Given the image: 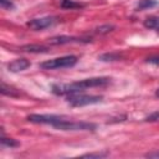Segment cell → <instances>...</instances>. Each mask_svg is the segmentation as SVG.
Listing matches in <instances>:
<instances>
[{"label": "cell", "mask_w": 159, "mask_h": 159, "mask_svg": "<svg viewBox=\"0 0 159 159\" xmlns=\"http://www.w3.org/2000/svg\"><path fill=\"white\" fill-rule=\"evenodd\" d=\"M109 82H111L109 77H91V78H84L77 82H72V83H56L52 86V92L57 96L76 94L86 91L87 88L106 86Z\"/></svg>", "instance_id": "1"}, {"label": "cell", "mask_w": 159, "mask_h": 159, "mask_svg": "<svg viewBox=\"0 0 159 159\" xmlns=\"http://www.w3.org/2000/svg\"><path fill=\"white\" fill-rule=\"evenodd\" d=\"M77 63V57L73 55L56 57L52 60H47L40 63L42 70H58V68H70Z\"/></svg>", "instance_id": "2"}, {"label": "cell", "mask_w": 159, "mask_h": 159, "mask_svg": "<svg viewBox=\"0 0 159 159\" xmlns=\"http://www.w3.org/2000/svg\"><path fill=\"white\" fill-rule=\"evenodd\" d=\"M53 127L60 130H94L97 125L89 122H76L65 118L58 123H56Z\"/></svg>", "instance_id": "3"}, {"label": "cell", "mask_w": 159, "mask_h": 159, "mask_svg": "<svg viewBox=\"0 0 159 159\" xmlns=\"http://www.w3.org/2000/svg\"><path fill=\"white\" fill-rule=\"evenodd\" d=\"M103 99L102 96H89V94H70L67 97V102L73 106V107H83V106H88V104H94L98 103Z\"/></svg>", "instance_id": "4"}, {"label": "cell", "mask_w": 159, "mask_h": 159, "mask_svg": "<svg viewBox=\"0 0 159 159\" xmlns=\"http://www.w3.org/2000/svg\"><path fill=\"white\" fill-rule=\"evenodd\" d=\"M65 118L66 117L63 116H56V114H30L27 116L29 122L37 123V124H50L52 127Z\"/></svg>", "instance_id": "5"}, {"label": "cell", "mask_w": 159, "mask_h": 159, "mask_svg": "<svg viewBox=\"0 0 159 159\" xmlns=\"http://www.w3.org/2000/svg\"><path fill=\"white\" fill-rule=\"evenodd\" d=\"M55 22H56V19H55V17L45 16V17H37V19L30 20V21L27 22V26H29L31 30L39 31V30H43V29H46V27L52 26Z\"/></svg>", "instance_id": "6"}, {"label": "cell", "mask_w": 159, "mask_h": 159, "mask_svg": "<svg viewBox=\"0 0 159 159\" xmlns=\"http://www.w3.org/2000/svg\"><path fill=\"white\" fill-rule=\"evenodd\" d=\"M88 39H82V37H75V36H55L48 39V42L51 45H66V43H86L88 42Z\"/></svg>", "instance_id": "7"}, {"label": "cell", "mask_w": 159, "mask_h": 159, "mask_svg": "<svg viewBox=\"0 0 159 159\" xmlns=\"http://www.w3.org/2000/svg\"><path fill=\"white\" fill-rule=\"evenodd\" d=\"M27 67H30V61L26 58H16L7 65V70L10 72H20L26 70Z\"/></svg>", "instance_id": "8"}, {"label": "cell", "mask_w": 159, "mask_h": 159, "mask_svg": "<svg viewBox=\"0 0 159 159\" xmlns=\"http://www.w3.org/2000/svg\"><path fill=\"white\" fill-rule=\"evenodd\" d=\"M22 51L25 52H31V53H46L48 52V48L42 45H26L21 47Z\"/></svg>", "instance_id": "9"}, {"label": "cell", "mask_w": 159, "mask_h": 159, "mask_svg": "<svg viewBox=\"0 0 159 159\" xmlns=\"http://www.w3.org/2000/svg\"><path fill=\"white\" fill-rule=\"evenodd\" d=\"M159 2L157 0H140L137 5V10H148V9H152V7H155L158 6Z\"/></svg>", "instance_id": "10"}, {"label": "cell", "mask_w": 159, "mask_h": 159, "mask_svg": "<svg viewBox=\"0 0 159 159\" xmlns=\"http://www.w3.org/2000/svg\"><path fill=\"white\" fill-rule=\"evenodd\" d=\"M144 26L147 29H159V17L158 16H149L144 20Z\"/></svg>", "instance_id": "11"}, {"label": "cell", "mask_w": 159, "mask_h": 159, "mask_svg": "<svg viewBox=\"0 0 159 159\" xmlns=\"http://www.w3.org/2000/svg\"><path fill=\"white\" fill-rule=\"evenodd\" d=\"M1 93L4 94V96H10V97H16V96H19V92L15 89V88H12V87H10V86H7L6 83H1Z\"/></svg>", "instance_id": "12"}, {"label": "cell", "mask_w": 159, "mask_h": 159, "mask_svg": "<svg viewBox=\"0 0 159 159\" xmlns=\"http://www.w3.org/2000/svg\"><path fill=\"white\" fill-rule=\"evenodd\" d=\"M0 140H1V144L5 145V147L15 148V147H19V145H20V143L16 142L15 139H12V138H6V137H4V135L0 138Z\"/></svg>", "instance_id": "13"}, {"label": "cell", "mask_w": 159, "mask_h": 159, "mask_svg": "<svg viewBox=\"0 0 159 159\" xmlns=\"http://www.w3.org/2000/svg\"><path fill=\"white\" fill-rule=\"evenodd\" d=\"M98 60H101V61H117V60H119V55H117V53H104V55L98 56Z\"/></svg>", "instance_id": "14"}, {"label": "cell", "mask_w": 159, "mask_h": 159, "mask_svg": "<svg viewBox=\"0 0 159 159\" xmlns=\"http://www.w3.org/2000/svg\"><path fill=\"white\" fill-rule=\"evenodd\" d=\"M61 6L63 9H75V7H80L81 4H77L72 0H61Z\"/></svg>", "instance_id": "15"}, {"label": "cell", "mask_w": 159, "mask_h": 159, "mask_svg": "<svg viewBox=\"0 0 159 159\" xmlns=\"http://www.w3.org/2000/svg\"><path fill=\"white\" fill-rule=\"evenodd\" d=\"M0 6H1L2 9H7V10H10V9H14V7H15L11 0H0Z\"/></svg>", "instance_id": "16"}, {"label": "cell", "mask_w": 159, "mask_h": 159, "mask_svg": "<svg viewBox=\"0 0 159 159\" xmlns=\"http://www.w3.org/2000/svg\"><path fill=\"white\" fill-rule=\"evenodd\" d=\"M112 29H113L112 25H106V26H101V27L96 29V32H98V34H106V32L112 31Z\"/></svg>", "instance_id": "17"}, {"label": "cell", "mask_w": 159, "mask_h": 159, "mask_svg": "<svg viewBox=\"0 0 159 159\" xmlns=\"http://www.w3.org/2000/svg\"><path fill=\"white\" fill-rule=\"evenodd\" d=\"M145 120H147V122H158V120H159V111H157V112L152 113L150 116H148V117L145 118Z\"/></svg>", "instance_id": "18"}, {"label": "cell", "mask_w": 159, "mask_h": 159, "mask_svg": "<svg viewBox=\"0 0 159 159\" xmlns=\"http://www.w3.org/2000/svg\"><path fill=\"white\" fill-rule=\"evenodd\" d=\"M147 62L148 63H152V65H155V66H159V55L152 56V57L147 58Z\"/></svg>", "instance_id": "19"}, {"label": "cell", "mask_w": 159, "mask_h": 159, "mask_svg": "<svg viewBox=\"0 0 159 159\" xmlns=\"http://www.w3.org/2000/svg\"><path fill=\"white\" fill-rule=\"evenodd\" d=\"M107 153H91V154H86L83 157H87V158H101V157H106Z\"/></svg>", "instance_id": "20"}, {"label": "cell", "mask_w": 159, "mask_h": 159, "mask_svg": "<svg viewBox=\"0 0 159 159\" xmlns=\"http://www.w3.org/2000/svg\"><path fill=\"white\" fill-rule=\"evenodd\" d=\"M145 157H148V158H159V150L158 152H152V153H148V154H145Z\"/></svg>", "instance_id": "21"}, {"label": "cell", "mask_w": 159, "mask_h": 159, "mask_svg": "<svg viewBox=\"0 0 159 159\" xmlns=\"http://www.w3.org/2000/svg\"><path fill=\"white\" fill-rule=\"evenodd\" d=\"M155 96H157V97H159V88H158V91L155 92Z\"/></svg>", "instance_id": "22"}, {"label": "cell", "mask_w": 159, "mask_h": 159, "mask_svg": "<svg viewBox=\"0 0 159 159\" xmlns=\"http://www.w3.org/2000/svg\"><path fill=\"white\" fill-rule=\"evenodd\" d=\"M158 32H159V29H158Z\"/></svg>", "instance_id": "23"}]
</instances>
